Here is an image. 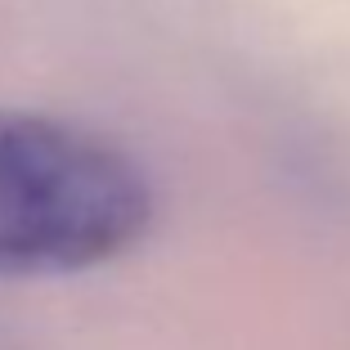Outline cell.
<instances>
[{"mask_svg": "<svg viewBox=\"0 0 350 350\" xmlns=\"http://www.w3.org/2000/svg\"><path fill=\"white\" fill-rule=\"evenodd\" d=\"M153 189L117 144L45 113L0 108V274H72L122 256Z\"/></svg>", "mask_w": 350, "mask_h": 350, "instance_id": "1", "label": "cell"}]
</instances>
